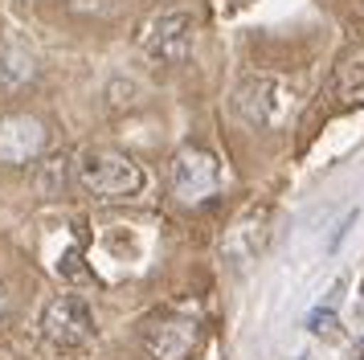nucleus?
<instances>
[{
    "mask_svg": "<svg viewBox=\"0 0 364 360\" xmlns=\"http://www.w3.org/2000/svg\"><path fill=\"white\" fill-rule=\"evenodd\" d=\"M41 147H46V127H41L37 119L13 115V119L0 123V160L25 164V160H33Z\"/></svg>",
    "mask_w": 364,
    "mask_h": 360,
    "instance_id": "0eeeda50",
    "label": "nucleus"
},
{
    "mask_svg": "<svg viewBox=\"0 0 364 360\" xmlns=\"http://www.w3.org/2000/svg\"><path fill=\"white\" fill-rule=\"evenodd\" d=\"M352 221H356V209H348V217H344V226L336 229V233H331V242H328V250H336V245L344 242L348 238V226H352Z\"/></svg>",
    "mask_w": 364,
    "mask_h": 360,
    "instance_id": "f8f14e48",
    "label": "nucleus"
},
{
    "mask_svg": "<svg viewBox=\"0 0 364 360\" xmlns=\"http://www.w3.org/2000/svg\"><path fill=\"white\" fill-rule=\"evenodd\" d=\"M41 332L50 336L58 348H82L95 340V315L82 295H58L46 315H41Z\"/></svg>",
    "mask_w": 364,
    "mask_h": 360,
    "instance_id": "f03ea898",
    "label": "nucleus"
},
{
    "mask_svg": "<svg viewBox=\"0 0 364 360\" xmlns=\"http://www.w3.org/2000/svg\"><path fill=\"white\" fill-rule=\"evenodd\" d=\"M29 74H33L29 53H21V49H0V86H21Z\"/></svg>",
    "mask_w": 364,
    "mask_h": 360,
    "instance_id": "1a4fd4ad",
    "label": "nucleus"
},
{
    "mask_svg": "<svg viewBox=\"0 0 364 360\" xmlns=\"http://www.w3.org/2000/svg\"><path fill=\"white\" fill-rule=\"evenodd\" d=\"M303 324H307V332H311V336H323V340H340V315H336L331 307H323V303L307 311V319H303Z\"/></svg>",
    "mask_w": 364,
    "mask_h": 360,
    "instance_id": "9b49d317",
    "label": "nucleus"
},
{
    "mask_svg": "<svg viewBox=\"0 0 364 360\" xmlns=\"http://www.w3.org/2000/svg\"><path fill=\"white\" fill-rule=\"evenodd\" d=\"M139 46L156 62H184L188 49H193V16L184 9H168V13L151 16Z\"/></svg>",
    "mask_w": 364,
    "mask_h": 360,
    "instance_id": "7ed1b4c3",
    "label": "nucleus"
},
{
    "mask_svg": "<svg viewBox=\"0 0 364 360\" xmlns=\"http://www.w3.org/2000/svg\"><path fill=\"white\" fill-rule=\"evenodd\" d=\"M0 311H4V287H0Z\"/></svg>",
    "mask_w": 364,
    "mask_h": 360,
    "instance_id": "4468645a",
    "label": "nucleus"
},
{
    "mask_svg": "<svg viewBox=\"0 0 364 360\" xmlns=\"http://www.w3.org/2000/svg\"><path fill=\"white\" fill-rule=\"evenodd\" d=\"M172 189L181 201H205L217 189V156L205 147H184L172 168Z\"/></svg>",
    "mask_w": 364,
    "mask_h": 360,
    "instance_id": "39448f33",
    "label": "nucleus"
},
{
    "mask_svg": "<svg viewBox=\"0 0 364 360\" xmlns=\"http://www.w3.org/2000/svg\"><path fill=\"white\" fill-rule=\"evenodd\" d=\"M299 360H315V356H311V352H303V356H299Z\"/></svg>",
    "mask_w": 364,
    "mask_h": 360,
    "instance_id": "2eb2a0df",
    "label": "nucleus"
},
{
    "mask_svg": "<svg viewBox=\"0 0 364 360\" xmlns=\"http://www.w3.org/2000/svg\"><path fill=\"white\" fill-rule=\"evenodd\" d=\"M144 344L151 348L156 360H184L197 344V324L184 319V315H164V319H151L144 327Z\"/></svg>",
    "mask_w": 364,
    "mask_h": 360,
    "instance_id": "423d86ee",
    "label": "nucleus"
},
{
    "mask_svg": "<svg viewBox=\"0 0 364 360\" xmlns=\"http://www.w3.org/2000/svg\"><path fill=\"white\" fill-rule=\"evenodd\" d=\"M336 90L344 98V107H360L364 102V65H344L340 70V78H336Z\"/></svg>",
    "mask_w": 364,
    "mask_h": 360,
    "instance_id": "9d476101",
    "label": "nucleus"
},
{
    "mask_svg": "<svg viewBox=\"0 0 364 360\" xmlns=\"http://www.w3.org/2000/svg\"><path fill=\"white\" fill-rule=\"evenodd\" d=\"M356 356H360V360H364V340H360V348H356Z\"/></svg>",
    "mask_w": 364,
    "mask_h": 360,
    "instance_id": "ddd939ff",
    "label": "nucleus"
},
{
    "mask_svg": "<svg viewBox=\"0 0 364 360\" xmlns=\"http://www.w3.org/2000/svg\"><path fill=\"white\" fill-rule=\"evenodd\" d=\"M266 217H270L266 209H250L246 217H237V221H233L230 238H225V258H230L233 266H242V270H246L250 262L262 254V245H266Z\"/></svg>",
    "mask_w": 364,
    "mask_h": 360,
    "instance_id": "6e6552de",
    "label": "nucleus"
},
{
    "mask_svg": "<svg viewBox=\"0 0 364 360\" xmlns=\"http://www.w3.org/2000/svg\"><path fill=\"white\" fill-rule=\"evenodd\" d=\"M237 111L246 115L254 127H270L279 123L287 111V86L270 74H254V78L237 82Z\"/></svg>",
    "mask_w": 364,
    "mask_h": 360,
    "instance_id": "20e7f679",
    "label": "nucleus"
},
{
    "mask_svg": "<svg viewBox=\"0 0 364 360\" xmlns=\"http://www.w3.org/2000/svg\"><path fill=\"white\" fill-rule=\"evenodd\" d=\"M74 172H78V184L86 193L102 196V201H132L148 189V172L139 164L119 156V152H102V147L82 152Z\"/></svg>",
    "mask_w": 364,
    "mask_h": 360,
    "instance_id": "f257e3e1",
    "label": "nucleus"
}]
</instances>
